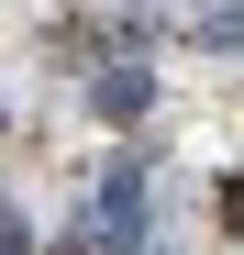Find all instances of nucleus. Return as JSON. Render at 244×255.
I'll use <instances>...</instances> for the list:
<instances>
[{
    "label": "nucleus",
    "instance_id": "nucleus-2",
    "mask_svg": "<svg viewBox=\"0 0 244 255\" xmlns=\"http://www.w3.org/2000/svg\"><path fill=\"white\" fill-rule=\"evenodd\" d=\"M89 111H100V122H144V111H155V67H100V78H89Z\"/></svg>",
    "mask_w": 244,
    "mask_h": 255
},
{
    "label": "nucleus",
    "instance_id": "nucleus-4",
    "mask_svg": "<svg viewBox=\"0 0 244 255\" xmlns=\"http://www.w3.org/2000/svg\"><path fill=\"white\" fill-rule=\"evenodd\" d=\"M0 255H33V233H22V211H0Z\"/></svg>",
    "mask_w": 244,
    "mask_h": 255
},
{
    "label": "nucleus",
    "instance_id": "nucleus-1",
    "mask_svg": "<svg viewBox=\"0 0 244 255\" xmlns=\"http://www.w3.org/2000/svg\"><path fill=\"white\" fill-rule=\"evenodd\" d=\"M144 244V155H111V178H100V233L89 255H133Z\"/></svg>",
    "mask_w": 244,
    "mask_h": 255
},
{
    "label": "nucleus",
    "instance_id": "nucleus-3",
    "mask_svg": "<svg viewBox=\"0 0 244 255\" xmlns=\"http://www.w3.org/2000/svg\"><path fill=\"white\" fill-rule=\"evenodd\" d=\"M189 45L233 56V45H244V0H211V11H189Z\"/></svg>",
    "mask_w": 244,
    "mask_h": 255
}]
</instances>
